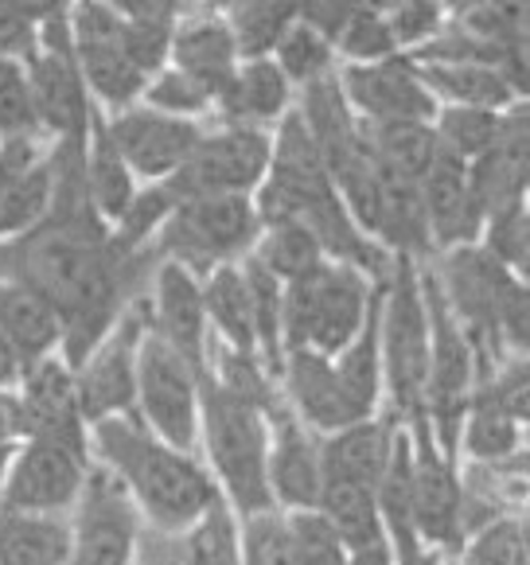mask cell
<instances>
[{"label": "cell", "mask_w": 530, "mask_h": 565, "mask_svg": "<svg viewBox=\"0 0 530 565\" xmlns=\"http://www.w3.org/2000/svg\"><path fill=\"white\" fill-rule=\"evenodd\" d=\"M94 441L121 488H132L137 503L149 511L160 531H183L219 499L215 483L208 480V472H199L195 460L152 441L149 429L132 417L98 422Z\"/></svg>", "instance_id": "6da1fadb"}, {"label": "cell", "mask_w": 530, "mask_h": 565, "mask_svg": "<svg viewBox=\"0 0 530 565\" xmlns=\"http://www.w3.org/2000/svg\"><path fill=\"white\" fill-rule=\"evenodd\" d=\"M203 409H208V445L211 460L223 472V483L231 499L250 519L274 511V491L265 476L269 445H265L262 409L234 398L219 383H208L203 391Z\"/></svg>", "instance_id": "7a4b0ae2"}, {"label": "cell", "mask_w": 530, "mask_h": 565, "mask_svg": "<svg viewBox=\"0 0 530 565\" xmlns=\"http://www.w3.org/2000/svg\"><path fill=\"white\" fill-rule=\"evenodd\" d=\"M257 234V211L246 195H208L176 203L160 234L165 254L183 269H208L246 249Z\"/></svg>", "instance_id": "3957f363"}, {"label": "cell", "mask_w": 530, "mask_h": 565, "mask_svg": "<svg viewBox=\"0 0 530 565\" xmlns=\"http://www.w3.org/2000/svg\"><path fill=\"white\" fill-rule=\"evenodd\" d=\"M265 168H269V141L257 129H226L219 137H199L165 192L176 203L208 200V195H246L265 175Z\"/></svg>", "instance_id": "277c9868"}, {"label": "cell", "mask_w": 530, "mask_h": 565, "mask_svg": "<svg viewBox=\"0 0 530 565\" xmlns=\"http://www.w3.org/2000/svg\"><path fill=\"white\" fill-rule=\"evenodd\" d=\"M71 565H132L137 550V515L129 491L114 472L86 476L78 491V523L71 531Z\"/></svg>", "instance_id": "5b68a950"}, {"label": "cell", "mask_w": 530, "mask_h": 565, "mask_svg": "<svg viewBox=\"0 0 530 565\" xmlns=\"http://www.w3.org/2000/svg\"><path fill=\"white\" fill-rule=\"evenodd\" d=\"M137 394L145 417L172 449H188L195 437V366L176 355L160 335L141 343L137 359Z\"/></svg>", "instance_id": "8992f818"}, {"label": "cell", "mask_w": 530, "mask_h": 565, "mask_svg": "<svg viewBox=\"0 0 530 565\" xmlns=\"http://www.w3.org/2000/svg\"><path fill=\"white\" fill-rule=\"evenodd\" d=\"M86 483V449L59 441H32L20 452L4 488V508L28 515H55L71 508Z\"/></svg>", "instance_id": "52a82bcc"}, {"label": "cell", "mask_w": 530, "mask_h": 565, "mask_svg": "<svg viewBox=\"0 0 530 565\" xmlns=\"http://www.w3.org/2000/svg\"><path fill=\"white\" fill-rule=\"evenodd\" d=\"M75 55L86 83L109 102L125 106L141 94L145 75L125 55V17L102 4H86L75 17Z\"/></svg>", "instance_id": "ba28073f"}, {"label": "cell", "mask_w": 530, "mask_h": 565, "mask_svg": "<svg viewBox=\"0 0 530 565\" xmlns=\"http://www.w3.org/2000/svg\"><path fill=\"white\" fill-rule=\"evenodd\" d=\"M386 366L398 406L414 409L430 379V320L410 269H402L386 305Z\"/></svg>", "instance_id": "9c48e42d"}, {"label": "cell", "mask_w": 530, "mask_h": 565, "mask_svg": "<svg viewBox=\"0 0 530 565\" xmlns=\"http://www.w3.org/2000/svg\"><path fill=\"white\" fill-rule=\"evenodd\" d=\"M414 437L417 445L410 452V515H414V534H425L433 546H460V488H456L448 465L441 460L433 433L425 425H417Z\"/></svg>", "instance_id": "30bf717a"}, {"label": "cell", "mask_w": 530, "mask_h": 565, "mask_svg": "<svg viewBox=\"0 0 530 565\" xmlns=\"http://www.w3.org/2000/svg\"><path fill=\"white\" fill-rule=\"evenodd\" d=\"M340 90L348 102H356L374 125L386 121H425L437 114V102L422 86L417 71L402 58H382V63H367V67H351L343 75Z\"/></svg>", "instance_id": "8fae6325"}, {"label": "cell", "mask_w": 530, "mask_h": 565, "mask_svg": "<svg viewBox=\"0 0 530 565\" xmlns=\"http://www.w3.org/2000/svg\"><path fill=\"white\" fill-rule=\"evenodd\" d=\"M17 422H20V433H28L32 441H59V445L86 449L83 414H78V402H75V383H71L66 366L55 363V359L32 363L24 398L17 402Z\"/></svg>", "instance_id": "7c38bea8"}, {"label": "cell", "mask_w": 530, "mask_h": 565, "mask_svg": "<svg viewBox=\"0 0 530 565\" xmlns=\"http://www.w3.org/2000/svg\"><path fill=\"white\" fill-rule=\"evenodd\" d=\"M106 134L109 145L117 149V157L145 175H172L199 145L195 125L168 114H149V109L121 114Z\"/></svg>", "instance_id": "4fadbf2b"}, {"label": "cell", "mask_w": 530, "mask_h": 565, "mask_svg": "<svg viewBox=\"0 0 530 565\" xmlns=\"http://www.w3.org/2000/svg\"><path fill=\"white\" fill-rule=\"evenodd\" d=\"M137 340H141V320H129L98 355L83 363V374L75 383V402L83 417L106 422V417H117L132 406V398H137V366H132Z\"/></svg>", "instance_id": "5bb4252c"}, {"label": "cell", "mask_w": 530, "mask_h": 565, "mask_svg": "<svg viewBox=\"0 0 530 565\" xmlns=\"http://www.w3.org/2000/svg\"><path fill=\"white\" fill-rule=\"evenodd\" d=\"M367 320V281L351 266H320L316 274V312L308 348L316 355H336L359 335Z\"/></svg>", "instance_id": "9a60e30c"}, {"label": "cell", "mask_w": 530, "mask_h": 565, "mask_svg": "<svg viewBox=\"0 0 530 565\" xmlns=\"http://www.w3.org/2000/svg\"><path fill=\"white\" fill-rule=\"evenodd\" d=\"M425 200V215H430V231L437 242H464L473 238L480 226V207L473 200L468 188V164L453 152H445L437 145V157L425 168V175L417 180Z\"/></svg>", "instance_id": "2e32d148"}, {"label": "cell", "mask_w": 530, "mask_h": 565, "mask_svg": "<svg viewBox=\"0 0 530 565\" xmlns=\"http://www.w3.org/2000/svg\"><path fill=\"white\" fill-rule=\"evenodd\" d=\"M274 441L277 445L269 449V460H265L269 491L282 499L285 508L316 511V499H320V488H324L320 449H316L312 437H308L289 414H277Z\"/></svg>", "instance_id": "e0dca14e"}, {"label": "cell", "mask_w": 530, "mask_h": 565, "mask_svg": "<svg viewBox=\"0 0 530 565\" xmlns=\"http://www.w3.org/2000/svg\"><path fill=\"white\" fill-rule=\"evenodd\" d=\"M468 188L480 207V215H496L504 207L522 203L527 188V129H522V109L499 129V141L468 164Z\"/></svg>", "instance_id": "ac0fdd59"}, {"label": "cell", "mask_w": 530, "mask_h": 565, "mask_svg": "<svg viewBox=\"0 0 530 565\" xmlns=\"http://www.w3.org/2000/svg\"><path fill=\"white\" fill-rule=\"evenodd\" d=\"M425 297H430L425 300V320H430V379H425V386L433 394L437 417H456L460 414L456 406H460V398L468 394V383H473V348L456 328L453 312L433 297V281Z\"/></svg>", "instance_id": "d6986e66"}, {"label": "cell", "mask_w": 530, "mask_h": 565, "mask_svg": "<svg viewBox=\"0 0 530 565\" xmlns=\"http://www.w3.org/2000/svg\"><path fill=\"white\" fill-rule=\"evenodd\" d=\"M445 285L448 297H453L456 317L464 324L480 335L496 332L499 305H504L511 277H507V269L491 254H484V249H456L453 258L445 262Z\"/></svg>", "instance_id": "ffe728a7"}, {"label": "cell", "mask_w": 530, "mask_h": 565, "mask_svg": "<svg viewBox=\"0 0 530 565\" xmlns=\"http://www.w3.org/2000/svg\"><path fill=\"white\" fill-rule=\"evenodd\" d=\"M289 386H293V402L297 409L316 425V429H331L340 433L348 425L363 422V409L351 402V394L343 391V383L336 379L331 363L316 351H293L289 355Z\"/></svg>", "instance_id": "44dd1931"}, {"label": "cell", "mask_w": 530, "mask_h": 565, "mask_svg": "<svg viewBox=\"0 0 530 565\" xmlns=\"http://www.w3.org/2000/svg\"><path fill=\"white\" fill-rule=\"evenodd\" d=\"M28 86H32L35 121L51 125L63 137H83V125L91 114H86V90L75 58L55 55V51L40 55L32 75H28Z\"/></svg>", "instance_id": "7402d4cb"}, {"label": "cell", "mask_w": 530, "mask_h": 565, "mask_svg": "<svg viewBox=\"0 0 530 565\" xmlns=\"http://www.w3.org/2000/svg\"><path fill=\"white\" fill-rule=\"evenodd\" d=\"M390 449H394V437H390L386 425H374V422L348 425V429H340L320 449L324 480H343V483H356V488L379 491L382 472L390 465Z\"/></svg>", "instance_id": "603a6c76"}, {"label": "cell", "mask_w": 530, "mask_h": 565, "mask_svg": "<svg viewBox=\"0 0 530 565\" xmlns=\"http://www.w3.org/2000/svg\"><path fill=\"white\" fill-rule=\"evenodd\" d=\"M0 335L17 351L20 363H40L63 335V320L40 292L17 281H0Z\"/></svg>", "instance_id": "cb8c5ba5"}, {"label": "cell", "mask_w": 530, "mask_h": 565, "mask_svg": "<svg viewBox=\"0 0 530 565\" xmlns=\"http://www.w3.org/2000/svg\"><path fill=\"white\" fill-rule=\"evenodd\" d=\"M157 312H160V328L165 335L160 340L183 355L191 366H199L203 359V292L195 289L191 274L176 262H168L157 277Z\"/></svg>", "instance_id": "d4e9b609"}, {"label": "cell", "mask_w": 530, "mask_h": 565, "mask_svg": "<svg viewBox=\"0 0 530 565\" xmlns=\"http://www.w3.org/2000/svg\"><path fill=\"white\" fill-rule=\"evenodd\" d=\"M234 40L226 32L223 20H191L180 35H176V63H180V75H188L208 98H219L234 67Z\"/></svg>", "instance_id": "484cf974"}, {"label": "cell", "mask_w": 530, "mask_h": 565, "mask_svg": "<svg viewBox=\"0 0 530 565\" xmlns=\"http://www.w3.org/2000/svg\"><path fill=\"white\" fill-rule=\"evenodd\" d=\"M71 557V531L55 515L0 508V565H63Z\"/></svg>", "instance_id": "4316f807"}, {"label": "cell", "mask_w": 530, "mask_h": 565, "mask_svg": "<svg viewBox=\"0 0 530 565\" xmlns=\"http://www.w3.org/2000/svg\"><path fill=\"white\" fill-rule=\"evenodd\" d=\"M285 98H289V83L265 58H254L250 67L234 71L231 83L219 90L223 114L234 121V129H254L257 121L277 117L285 109Z\"/></svg>", "instance_id": "83f0119b"}, {"label": "cell", "mask_w": 530, "mask_h": 565, "mask_svg": "<svg viewBox=\"0 0 530 565\" xmlns=\"http://www.w3.org/2000/svg\"><path fill=\"white\" fill-rule=\"evenodd\" d=\"M374 231L386 242H394L398 249H406V254H422L430 246L433 231L417 180L379 168V226Z\"/></svg>", "instance_id": "f1b7e54d"}, {"label": "cell", "mask_w": 530, "mask_h": 565, "mask_svg": "<svg viewBox=\"0 0 530 565\" xmlns=\"http://www.w3.org/2000/svg\"><path fill=\"white\" fill-rule=\"evenodd\" d=\"M316 515L328 523V531L340 539L343 550H359L367 542L382 539V515L374 503V491L356 488L343 480H324L320 499H316Z\"/></svg>", "instance_id": "f546056e"}, {"label": "cell", "mask_w": 530, "mask_h": 565, "mask_svg": "<svg viewBox=\"0 0 530 565\" xmlns=\"http://www.w3.org/2000/svg\"><path fill=\"white\" fill-rule=\"evenodd\" d=\"M367 152L382 172L406 175V180H422L425 168L437 157V134L425 121H386L371 125L363 134Z\"/></svg>", "instance_id": "4dcf8cb0"}, {"label": "cell", "mask_w": 530, "mask_h": 565, "mask_svg": "<svg viewBox=\"0 0 530 565\" xmlns=\"http://www.w3.org/2000/svg\"><path fill=\"white\" fill-rule=\"evenodd\" d=\"M417 78L430 94H445L473 109H496L511 94L504 75L496 67H480V63H433V67L417 71Z\"/></svg>", "instance_id": "1f68e13d"}, {"label": "cell", "mask_w": 530, "mask_h": 565, "mask_svg": "<svg viewBox=\"0 0 530 565\" xmlns=\"http://www.w3.org/2000/svg\"><path fill=\"white\" fill-rule=\"evenodd\" d=\"M203 312L219 324V332L234 343V351L250 355L254 351V317H250V292L246 277L239 269H215L208 292H203Z\"/></svg>", "instance_id": "d6a6232c"}, {"label": "cell", "mask_w": 530, "mask_h": 565, "mask_svg": "<svg viewBox=\"0 0 530 565\" xmlns=\"http://www.w3.org/2000/svg\"><path fill=\"white\" fill-rule=\"evenodd\" d=\"M86 195H91V207H98L109 218H121L125 207L132 203L129 164L117 157V149L109 145V134L102 125L98 134H94V152L86 157Z\"/></svg>", "instance_id": "836d02e7"}, {"label": "cell", "mask_w": 530, "mask_h": 565, "mask_svg": "<svg viewBox=\"0 0 530 565\" xmlns=\"http://www.w3.org/2000/svg\"><path fill=\"white\" fill-rule=\"evenodd\" d=\"M254 262L274 281H300V277L316 274L324 266V249L316 234L305 231V226H274Z\"/></svg>", "instance_id": "e575fe53"}, {"label": "cell", "mask_w": 530, "mask_h": 565, "mask_svg": "<svg viewBox=\"0 0 530 565\" xmlns=\"http://www.w3.org/2000/svg\"><path fill=\"white\" fill-rule=\"evenodd\" d=\"M499 129H504V121H499L491 109L453 106V109L441 114V121H437L433 134H437L441 149L453 152V157H460L464 164H473V160H480L484 152L499 141Z\"/></svg>", "instance_id": "d590c367"}, {"label": "cell", "mask_w": 530, "mask_h": 565, "mask_svg": "<svg viewBox=\"0 0 530 565\" xmlns=\"http://www.w3.org/2000/svg\"><path fill=\"white\" fill-rule=\"evenodd\" d=\"M125 17V55L141 75L157 71L168 55V40H172V9L160 4H137V9L121 12Z\"/></svg>", "instance_id": "8d00e7d4"}, {"label": "cell", "mask_w": 530, "mask_h": 565, "mask_svg": "<svg viewBox=\"0 0 530 565\" xmlns=\"http://www.w3.org/2000/svg\"><path fill=\"white\" fill-rule=\"evenodd\" d=\"M293 20H297V12L285 9V4H242L223 24L234 40V51H242L250 58L254 55L262 58L265 51L282 43V35L293 28Z\"/></svg>", "instance_id": "74e56055"}, {"label": "cell", "mask_w": 530, "mask_h": 565, "mask_svg": "<svg viewBox=\"0 0 530 565\" xmlns=\"http://www.w3.org/2000/svg\"><path fill=\"white\" fill-rule=\"evenodd\" d=\"M183 554H188V565H242L234 523L219 499L191 523V534L183 539Z\"/></svg>", "instance_id": "f35d334b"}, {"label": "cell", "mask_w": 530, "mask_h": 565, "mask_svg": "<svg viewBox=\"0 0 530 565\" xmlns=\"http://www.w3.org/2000/svg\"><path fill=\"white\" fill-rule=\"evenodd\" d=\"M331 371L343 383V391L351 394V402L363 414H371L374 394H379V324L374 320L367 328H359V340L351 348H343V359Z\"/></svg>", "instance_id": "ab89813d"}, {"label": "cell", "mask_w": 530, "mask_h": 565, "mask_svg": "<svg viewBox=\"0 0 530 565\" xmlns=\"http://www.w3.org/2000/svg\"><path fill=\"white\" fill-rule=\"evenodd\" d=\"M464 445L476 460H504L519 445V422L507 409H499L488 394H480L464 425Z\"/></svg>", "instance_id": "60d3db41"}, {"label": "cell", "mask_w": 530, "mask_h": 565, "mask_svg": "<svg viewBox=\"0 0 530 565\" xmlns=\"http://www.w3.org/2000/svg\"><path fill=\"white\" fill-rule=\"evenodd\" d=\"M51 211V168H32L24 180L0 200V238L40 226Z\"/></svg>", "instance_id": "b9f144b4"}, {"label": "cell", "mask_w": 530, "mask_h": 565, "mask_svg": "<svg viewBox=\"0 0 530 565\" xmlns=\"http://www.w3.org/2000/svg\"><path fill=\"white\" fill-rule=\"evenodd\" d=\"M246 292H250V317H254V343H262L265 355L282 363L277 340H282V281L265 274L257 262L246 266Z\"/></svg>", "instance_id": "7bdbcfd3"}, {"label": "cell", "mask_w": 530, "mask_h": 565, "mask_svg": "<svg viewBox=\"0 0 530 565\" xmlns=\"http://www.w3.org/2000/svg\"><path fill=\"white\" fill-rule=\"evenodd\" d=\"M277 58H282V67L277 71L285 75V83H289V78H300V83L308 86V83H316V78L328 75L331 47L312 32V28L293 20V28L282 35V43H277Z\"/></svg>", "instance_id": "ee69618b"}, {"label": "cell", "mask_w": 530, "mask_h": 565, "mask_svg": "<svg viewBox=\"0 0 530 565\" xmlns=\"http://www.w3.org/2000/svg\"><path fill=\"white\" fill-rule=\"evenodd\" d=\"M285 526H289L297 565H348V550L340 546V539L328 531V523L316 511H297Z\"/></svg>", "instance_id": "f6af8a7d"}, {"label": "cell", "mask_w": 530, "mask_h": 565, "mask_svg": "<svg viewBox=\"0 0 530 565\" xmlns=\"http://www.w3.org/2000/svg\"><path fill=\"white\" fill-rule=\"evenodd\" d=\"M28 129H35L32 86L12 58H0V134L17 141V137H28Z\"/></svg>", "instance_id": "bcb514c9"}, {"label": "cell", "mask_w": 530, "mask_h": 565, "mask_svg": "<svg viewBox=\"0 0 530 565\" xmlns=\"http://www.w3.org/2000/svg\"><path fill=\"white\" fill-rule=\"evenodd\" d=\"M172 207H176V200L165 192V188H157V192H145V195H132V203L125 207V215H121V231H117V238H114L117 254H132V246H137V242H145L160 223H168Z\"/></svg>", "instance_id": "7dc6e473"}, {"label": "cell", "mask_w": 530, "mask_h": 565, "mask_svg": "<svg viewBox=\"0 0 530 565\" xmlns=\"http://www.w3.org/2000/svg\"><path fill=\"white\" fill-rule=\"evenodd\" d=\"M340 43L351 58L359 63H382L390 58V47H394V35L386 28V17L374 9H351L348 24L340 32Z\"/></svg>", "instance_id": "c3c4849f"}, {"label": "cell", "mask_w": 530, "mask_h": 565, "mask_svg": "<svg viewBox=\"0 0 530 565\" xmlns=\"http://www.w3.org/2000/svg\"><path fill=\"white\" fill-rule=\"evenodd\" d=\"M468 565H527V534H522V523L496 519L468 546Z\"/></svg>", "instance_id": "681fc988"}, {"label": "cell", "mask_w": 530, "mask_h": 565, "mask_svg": "<svg viewBox=\"0 0 530 565\" xmlns=\"http://www.w3.org/2000/svg\"><path fill=\"white\" fill-rule=\"evenodd\" d=\"M242 565H297V557H293V542H289V526H285L274 511L250 519L246 562Z\"/></svg>", "instance_id": "f907efd6"}, {"label": "cell", "mask_w": 530, "mask_h": 565, "mask_svg": "<svg viewBox=\"0 0 530 565\" xmlns=\"http://www.w3.org/2000/svg\"><path fill=\"white\" fill-rule=\"evenodd\" d=\"M491 258L499 262V266H515L522 269V262H527V207L522 203H515V207H504L491 215Z\"/></svg>", "instance_id": "816d5d0a"}, {"label": "cell", "mask_w": 530, "mask_h": 565, "mask_svg": "<svg viewBox=\"0 0 530 565\" xmlns=\"http://www.w3.org/2000/svg\"><path fill=\"white\" fill-rule=\"evenodd\" d=\"M149 102L168 117H172V114H199V109L208 106V94L199 90L188 75H180V71H168V75H160L157 83L149 86Z\"/></svg>", "instance_id": "f5cc1de1"}, {"label": "cell", "mask_w": 530, "mask_h": 565, "mask_svg": "<svg viewBox=\"0 0 530 565\" xmlns=\"http://www.w3.org/2000/svg\"><path fill=\"white\" fill-rule=\"evenodd\" d=\"M386 28L394 40H425V35H437L441 9H433V4H402V9L386 12Z\"/></svg>", "instance_id": "db71d44e"}, {"label": "cell", "mask_w": 530, "mask_h": 565, "mask_svg": "<svg viewBox=\"0 0 530 565\" xmlns=\"http://www.w3.org/2000/svg\"><path fill=\"white\" fill-rule=\"evenodd\" d=\"M40 17L43 12L40 9L32 12L28 4H0V55L32 47V32Z\"/></svg>", "instance_id": "11a10c76"}, {"label": "cell", "mask_w": 530, "mask_h": 565, "mask_svg": "<svg viewBox=\"0 0 530 565\" xmlns=\"http://www.w3.org/2000/svg\"><path fill=\"white\" fill-rule=\"evenodd\" d=\"M496 332H504L515 348L527 343V289L519 281L507 285L504 305H499V317H496Z\"/></svg>", "instance_id": "9f6ffc18"}, {"label": "cell", "mask_w": 530, "mask_h": 565, "mask_svg": "<svg viewBox=\"0 0 530 565\" xmlns=\"http://www.w3.org/2000/svg\"><path fill=\"white\" fill-rule=\"evenodd\" d=\"M28 172H32V145H28V137H17V141H9L0 149V200H4Z\"/></svg>", "instance_id": "6f0895ef"}, {"label": "cell", "mask_w": 530, "mask_h": 565, "mask_svg": "<svg viewBox=\"0 0 530 565\" xmlns=\"http://www.w3.org/2000/svg\"><path fill=\"white\" fill-rule=\"evenodd\" d=\"M132 565H188V554H183V542L149 539L141 546V557H137Z\"/></svg>", "instance_id": "680465c9"}, {"label": "cell", "mask_w": 530, "mask_h": 565, "mask_svg": "<svg viewBox=\"0 0 530 565\" xmlns=\"http://www.w3.org/2000/svg\"><path fill=\"white\" fill-rule=\"evenodd\" d=\"M348 565H394V554H390V546H386V534L374 539V542H367V546L351 550Z\"/></svg>", "instance_id": "91938a15"}, {"label": "cell", "mask_w": 530, "mask_h": 565, "mask_svg": "<svg viewBox=\"0 0 530 565\" xmlns=\"http://www.w3.org/2000/svg\"><path fill=\"white\" fill-rule=\"evenodd\" d=\"M20 433L17 422V402H4L0 398V452H9V441Z\"/></svg>", "instance_id": "94428289"}, {"label": "cell", "mask_w": 530, "mask_h": 565, "mask_svg": "<svg viewBox=\"0 0 530 565\" xmlns=\"http://www.w3.org/2000/svg\"><path fill=\"white\" fill-rule=\"evenodd\" d=\"M17 371H20V359H17V351L4 343V335H0V386H9L12 379H17Z\"/></svg>", "instance_id": "6125c7cd"}, {"label": "cell", "mask_w": 530, "mask_h": 565, "mask_svg": "<svg viewBox=\"0 0 530 565\" xmlns=\"http://www.w3.org/2000/svg\"><path fill=\"white\" fill-rule=\"evenodd\" d=\"M398 554H402V565H433V557H430V554H422L417 546L398 550Z\"/></svg>", "instance_id": "be15d7a7"}, {"label": "cell", "mask_w": 530, "mask_h": 565, "mask_svg": "<svg viewBox=\"0 0 530 565\" xmlns=\"http://www.w3.org/2000/svg\"><path fill=\"white\" fill-rule=\"evenodd\" d=\"M4 468H9V452H0V491H4Z\"/></svg>", "instance_id": "e7e4bbea"}, {"label": "cell", "mask_w": 530, "mask_h": 565, "mask_svg": "<svg viewBox=\"0 0 530 565\" xmlns=\"http://www.w3.org/2000/svg\"><path fill=\"white\" fill-rule=\"evenodd\" d=\"M63 565H71V562H63Z\"/></svg>", "instance_id": "03108f58"}]
</instances>
